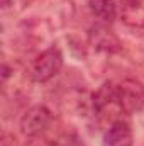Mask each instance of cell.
Listing matches in <instances>:
<instances>
[{"label":"cell","mask_w":144,"mask_h":146,"mask_svg":"<svg viewBox=\"0 0 144 146\" xmlns=\"http://www.w3.org/2000/svg\"><path fill=\"white\" fill-rule=\"evenodd\" d=\"M92 112L98 122H107L108 126L119 119H124L126 112L120 106L117 88L114 82H105L92 97Z\"/></svg>","instance_id":"1"},{"label":"cell","mask_w":144,"mask_h":146,"mask_svg":"<svg viewBox=\"0 0 144 146\" xmlns=\"http://www.w3.org/2000/svg\"><path fill=\"white\" fill-rule=\"evenodd\" d=\"M122 49L120 39L115 36L114 31L108 29L107 24H95L88 33L87 42V53L90 56H97L102 60H107Z\"/></svg>","instance_id":"2"},{"label":"cell","mask_w":144,"mask_h":146,"mask_svg":"<svg viewBox=\"0 0 144 146\" xmlns=\"http://www.w3.org/2000/svg\"><path fill=\"white\" fill-rule=\"evenodd\" d=\"M32 80L31 70H26L20 63H9L3 60L2 65V90L5 97L10 99H20L27 92V83Z\"/></svg>","instance_id":"3"},{"label":"cell","mask_w":144,"mask_h":146,"mask_svg":"<svg viewBox=\"0 0 144 146\" xmlns=\"http://www.w3.org/2000/svg\"><path fill=\"white\" fill-rule=\"evenodd\" d=\"M63 68V53L56 46H49L44 51H41L32 61L31 75L32 80L37 83H48L51 82Z\"/></svg>","instance_id":"4"},{"label":"cell","mask_w":144,"mask_h":146,"mask_svg":"<svg viewBox=\"0 0 144 146\" xmlns=\"http://www.w3.org/2000/svg\"><path fill=\"white\" fill-rule=\"evenodd\" d=\"M75 15L73 0H44L41 7V21L49 31H59L68 26Z\"/></svg>","instance_id":"5"},{"label":"cell","mask_w":144,"mask_h":146,"mask_svg":"<svg viewBox=\"0 0 144 146\" xmlns=\"http://www.w3.org/2000/svg\"><path fill=\"white\" fill-rule=\"evenodd\" d=\"M117 95L126 115L139 114L144 109V85L137 78H122L115 83Z\"/></svg>","instance_id":"6"},{"label":"cell","mask_w":144,"mask_h":146,"mask_svg":"<svg viewBox=\"0 0 144 146\" xmlns=\"http://www.w3.org/2000/svg\"><path fill=\"white\" fill-rule=\"evenodd\" d=\"M51 122H53V112L46 106L39 104V106L29 107L22 114L19 127H20V133L26 138H34V136L46 134Z\"/></svg>","instance_id":"7"},{"label":"cell","mask_w":144,"mask_h":146,"mask_svg":"<svg viewBox=\"0 0 144 146\" xmlns=\"http://www.w3.org/2000/svg\"><path fill=\"white\" fill-rule=\"evenodd\" d=\"M132 143H134L132 127L126 119L112 122L102 139V146H132Z\"/></svg>","instance_id":"8"},{"label":"cell","mask_w":144,"mask_h":146,"mask_svg":"<svg viewBox=\"0 0 144 146\" xmlns=\"http://www.w3.org/2000/svg\"><path fill=\"white\" fill-rule=\"evenodd\" d=\"M119 14L127 27L144 31V0H122Z\"/></svg>","instance_id":"9"},{"label":"cell","mask_w":144,"mask_h":146,"mask_svg":"<svg viewBox=\"0 0 144 146\" xmlns=\"http://www.w3.org/2000/svg\"><path fill=\"white\" fill-rule=\"evenodd\" d=\"M88 9L102 24H110L117 17V5L114 0H88Z\"/></svg>","instance_id":"10"},{"label":"cell","mask_w":144,"mask_h":146,"mask_svg":"<svg viewBox=\"0 0 144 146\" xmlns=\"http://www.w3.org/2000/svg\"><path fill=\"white\" fill-rule=\"evenodd\" d=\"M32 2L34 0H2V10H3V14L19 15L24 10H27Z\"/></svg>","instance_id":"11"},{"label":"cell","mask_w":144,"mask_h":146,"mask_svg":"<svg viewBox=\"0 0 144 146\" xmlns=\"http://www.w3.org/2000/svg\"><path fill=\"white\" fill-rule=\"evenodd\" d=\"M27 146H63V143L48 138L46 134L34 136V138H27Z\"/></svg>","instance_id":"12"},{"label":"cell","mask_w":144,"mask_h":146,"mask_svg":"<svg viewBox=\"0 0 144 146\" xmlns=\"http://www.w3.org/2000/svg\"><path fill=\"white\" fill-rule=\"evenodd\" d=\"M0 146H19L15 136L9 131H3L2 133V138H0Z\"/></svg>","instance_id":"13"},{"label":"cell","mask_w":144,"mask_h":146,"mask_svg":"<svg viewBox=\"0 0 144 146\" xmlns=\"http://www.w3.org/2000/svg\"><path fill=\"white\" fill-rule=\"evenodd\" d=\"M63 146H88L85 145L80 138H76V136H70V138H66V141L63 143Z\"/></svg>","instance_id":"14"}]
</instances>
